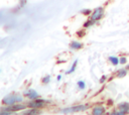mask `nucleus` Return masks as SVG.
Masks as SVG:
<instances>
[{
  "label": "nucleus",
  "instance_id": "obj_7",
  "mask_svg": "<svg viewBox=\"0 0 129 115\" xmlns=\"http://www.w3.org/2000/svg\"><path fill=\"white\" fill-rule=\"evenodd\" d=\"M105 111H106V109L103 106H96L93 108V114L94 115H102L105 113Z\"/></svg>",
  "mask_w": 129,
  "mask_h": 115
},
{
  "label": "nucleus",
  "instance_id": "obj_15",
  "mask_svg": "<svg viewBox=\"0 0 129 115\" xmlns=\"http://www.w3.org/2000/svg\"><path fill=\"white\" fill-rule=\"evenodd\" d=\"M78 87H79V89L84 90V89H85V87H86L85 82H84V81H79V82H78Z\"/></svg>",
  "mask_w": 129,
  "mask_h": 115
},
{
  "label": "nucleus",
  "instance_id": "obj_13",
  "mask_svg": "<svg viewBox=\"0 0 129 115\" xmlns=\"http://www.w3.org/2000/svg\"><path fill=\"white\" fill-rule=\"evenodd\" d=\"M77 65H78V60H76V61L74 62L73 66L71 67V69H70L69 71H67V72H66V74H67V75H69V74L74 73V72H75V70H76V68H77Z\"/></svg>",
  "mask_w": 129,
  "mask_h": 115
},
{
  "label": "nucleus",
  "instance_id": "obj_8",
  "mask_svg": "<svg viewBox=\"0 0 129 115\" xmlns=\"http://www.w3.org/2000/svg\"><path fill=\"white\" fill-rule=\"evenodd\" d=\"M40 110H38V108H30L26 111H23L22 114H25V115H36V114H40Z\"/></svg>",
  "mask_w": 129,
  "mask_h": 115
},
{
  "label": "nucleus",
  "instance_id": "obj_14",
  "mask_svg": "<svg viewBox=\"0 0 129 115\" xmlns=\"http://www.w3.org/2000/svg\"><path fill=\"white\" fill-rule=\"evenodd\" d=\"M95 22H96V21H94L93 19H90V20H88L87 22H85L84 27H90V26H91V25H93Z\"/></svg>",
  "mask_w": 129,
  "mask_h": 115
},
{
  "label": "nucleus",
  "instance_id": "obj_2",
  "mask_svg": "<svg viewBox=\"0 0 129 115\" xmlns=\"http://www.w3.org/2000/svg\"><path fill=\"white\" fill-rule=\"evenodd\" d=\"M26 107H28V106L24 105V104L16 103V104H13V105H8L6 107H2L1 110H6V111H9V112L13 113V112H17L19 110H24V109H26Z\"/></svg>",
  "mask_w": 129,
  "mask_h": 115
},
{
  "label": "nucleus",
  "instance_id": "obj_11",
  "mask_svg": "<svg viewBox=\"0 0 129 115\" xmlns=\"http://www.w3.org/2000/svg\"><path fill=\"white\" fill-rule=\"evenodd\" d=\"M126 75H127V70L126 69H120L116 73V77L117 78H124Z\"/></svg>",
  "mask_w": 129,
  "mask_h": 115
},
{
  "label": "nucleus",
  "instance_id": "obj_4",
  "mask_svg": "<svg viewBox=\"0 0 129 115\" xmlns=\"http://www.w3.org/2000/svg\"><path fill=\"white\" fill-rule=\"evenodd\" d=\"M104 16V9L102 7H97L91 14V19H93L94 21H98L100 20L102 17Z\"/></svg>",
  "mask_w": 129,
  "mask_h": 115
},
{
  "label": "nucleus",
  "instance_id": "obj_20",
  "mask_svg": "<svg viewBox=\"0 0 129 115\" xmlns=\"http://www.w3.org/2000/svg\"><path fill=\"white\" fill-rule=\"evenodd\" d=\"M106 79H107V77H106V76H103V77L101 78V80H100V83H101V84H103V83L106 81Z\"/></svg>",
  "mask_w": 129,
  "mask_h": 115
},
{
  "label": "nucleus",
  "instance_id": "obj_5",
  "mask_svg": "<svg viewBox=\"0 0 129 115\" xmlns=\"http://www.w3.org/2000/svg\"><path fill=\"white\" fill-rule=\"evenodd\" d=\"M45 103H47V101H45L43 99H35V100H32L31 102H29L27 104V106L30 108H41L45 105Z\"/></svg>",
  "mask_w": 129,
  "mask_h": 115
},
{
  "label": "nucleus",
  "instance_id": "obj_17",
  "mask_svg": "<svg viewBox=\"0 0 129 115\" xmlns=\"http://www.w3.org/2000/svg\"><path fill=\"white\" fill-rule=\"evenodd\" d=\"M111 114H113V115H124V114H126L124 111H122V110H120L119 109V111H114V112H112Z\"/></svg>",
  "mask_w": 129,
  "mask_h": 115
},
{
  "label": "nucleus",
  "instance_id": "obj_10",
  "mask_svg": "<svg viewBox=\"0 0 129 115\" xmlns=\"http://www.w3.org/2000/svg\"><path fill=\"white\" fill-rule=\"evenodd\" d=\"M119 109L124 111L125 113H128L129 112V103L128 102H123V103H120L119 104Z\"/></svg>",
  "mask_w": 129,
  "mask_h": 115
},
{
  "label": "nucleus",
  "instance_id": "obj_3",
  "mask_svg": "<svg viewBox=\"0 0 129 115\" xmlns=\"http://www.w3.org/2000/svg\"><path fill=\"white\" fill-rule=\"evenodd\" d=\"M89 108L88 105H77V106H73L70 108H66L62 109L61 112L62 113H73V112H80V111H85Z\"/></svg>",
  "mask_w": 129,
  "mask_h": 115
},
{
  "label": "nucleus",
  "instance_id": "obj_12",
  "mask_svg": "<svg viewBox=\"0 0 129 115\" xmlns=\"http://www.w3.org/2000/svg\"><path fill=\"white\" fill-rule=\"evenodd\" d=\"M109 61H110V63H111L113 66H117L118 64H120V59H118L117 56L111 55V56H109Z\"/></svg>",
  "mask_w": 129,
  "mask_h": 115
},
{
  "label": "nucleus",
  "instance_id": "obj_19",
  "mask_svg": "<svg viewBox=\"0 0 129 115\" xmlns=\"http://www.w3.org/2000/svg\"><path fill=\"white\" fill-rule=\"evenodd\" d=\"M126 62H127V59L125 56H121L120 58V64H126Z\"/></svg>",
  "mask_w": 129,
  "mask_h": 115
},
{
  "label": "nucleus",
  "instance_id": "obj_16",
  "mask_svg": "<svg viewBox=\"0 0 129 115\" xmlns=\"http://www.w3.org/2000/svg\"><path fill=\"white\" fill-rule=\"evenodd\" d=\"M50 82V76H45L44 78H42V84H48Z\"/></svg>",
  "mask_w": 129,
  "mask_h": 115
},
{
  "label": "nucleus",
  "instance_id": "obj_6",
  "mask_svg": "<svg viewBox=\"0 0 129 115\" xmlns=\"http://www.w3.org/2000/svg\"><path fill=\"white\" fill-rule=\"evenodd\" d=\"M24 95H25L28 99H30V100H35V99H38V97H39L38 93H37L35 90H33V89L27 90V91L24 93Z\"/></svg>",
  "mask_w": 129,
  "mask_h": 115
},
{
  "label": "nucleus",
  "instance_id": "obj_9",
  "mask_svg": "<svg viewBox=\"0 0 129 115\" xmlns=\"http://www.w3.org/2000/svg\"><path fill=\"white\" fill-rule=\"evenodd\" d=\"M82 46H83V44L78 40H73L70 43V47L72 49H80V48H82Z\"/></svg>",
  "mask_w": 129,
  "mask_h": 115
},
{
  "label": "nucleus",
  "instance_id": "obj_1",
  "mask_svg": "<svg viewBox=\"0 0 129 115\" xmlns=\"http://www.w3.org/2000/svg\"><path fill=\"white\" fill-rule=\"evenodd\" d=\"M23 101V97L19 94H9L7 96H5L2 100V103L3 105H13V104H16V103H19V102H22Z\"/></svg>",
  "mask_w": 129,
  "mask_h": 115
},
{
  "label": "nucleus",
  "instance_id": "obj_18",
  "mask_svg": "<svg viewBox=\"0 0 129 115\" xmlns=\"http://www.w3.org/2000/svg\"><path fill=\"white\" fill-rule=\"evenodd\" d=\"M81 12H82L83 14H85V15H89V14H92V11H91L90 9H83V10H81Z\"/></svg>",
  "mask_w": 129,
  "mask_h": 115
},
{
  "label": "nucleus",
  "instance_id": "obj_22",
  "mask_svg": "<svg viewBox=\"0 0 129 115\" xmlns=\"http://www.w3.org/2000/svg\"><path fill=\"white\" fill-rule=\"evenodd\" d=\"M127 68H128V69H129V65H128V66H127Z\"/></svg>",
  "mask_w": 129,
  "mask_h": 115
},
{
  "label": "nucleus",
  "instance_id": "obj_21",
  "mask_svg": "<svg viewBox=\"0 0 129 115\" xmlns=\"http://www.w3.org/2000/svg\"><path fill=\"white\" fill-rule=\"evenodd\" d=\"M60 79H61V76H60V75L57 76V81H60Z\"/></svg>",
  "mask_w": 129,
  "mask_h": 115
}]
</instances>
